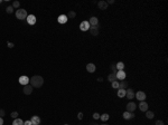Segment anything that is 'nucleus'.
<instances>
[{
    "instance_id": "41",
    "label": "nucleus",
    "mask_w": 168,
    "mask_h": 125,
    "mask_svg": "<svg viewBox=\"0 0 168 125\" xmlns=\"http://www.w3.org/2000/svg\"><path fill=\"white\" fill-rule=\"evenodd\" d=\"M91 125H99V124H96V123H92Z\"/></svg>"
},
{
    "instance_id": "5",
    "label": "nucleus",
    "mask_w": 168,
    "mask_h": 125,
    "mask_svg": "<svg viewBox=\"0 0 168 125\" xmlns=\"http://www.w3.org/2000/svg\"><path fill=\"white\" fill-rule=\"evenodd\" d=\"M127 112H130V113H133L134 110H136V108H137V105H136V103L134 102H129L127 104Z\"/></svg>"
},
{
    "instance_id": "11",
    "label": "nucleus",
    "mask_w": 168,
    "mask_h": 125,
    "mask_svg": "<svg viewBox=\"0 0 168 125\" xmlns=\"http://www.w3.org/2000/svg\"><path fill=\"white\" fill-rule=\"evenodd\" d=\"M108 5L107 1H104V0H101V1H99L98 2V7L99 9H101V10H105V9H108Z\"/></svg>"
},
{
    "instance_id": "24",
    "label": "nucleus",
    "mask_w": 168,
    "mask_h": 125,
    "mask_svg": "<svg viewBox=\"0 0 168 125\" xmlns=\"http://www.w3.org/2000/svg\"><path fill=\"white\" fill-rule=\"evenodd\" d=\"M109 117H110V116H109V114H107V113L100 115V119H101L102 122H107L108 119H109Z\"/></svg>"
},
{
    "instance_id": "20",
    "label": "nucleus",
    "mask_w": 168,
    "mask_h": 125,
    "mask_svg": "<svg viewBox=\"0 0 168 125\" xmlns=\"http://www.w3.org/2000/svg\"><path fill=\"white\" fill-rule=\"evenodd\" d=\"M108 81H110V83H113V81H117V75H116V73H111L110 75L108 76Z\"/></svg>"
},
{
    "instance_id": "18",
    "label": "nucleus",
    "mask_w": 168,
    "mask_h": 125,
    "mask_svg": "<svg viewBox=\"0 0 168 125\" xmlns=\"http://www.w3.org/2000/svg\"><path fill=\"white\" fill-rule=\"evenodd\" d=\"M89 23H90V26H98L99 25V19L96 17H91Z\"/></svg>"
},
{
    "instance_id": "42",
    "label": "nucleus",
    "mask_w": 168,
    "mask_h": 125,
    "mask_svg": "<svg viewBox=\"0 0 168 125\" xmlns=\"http://www.w3.org/2000/svg\"><path fill=\"white\" fill-rule=\"evenodd\" d=\"M1 2H2V0H0V3H1Z\"/></svg>"
},
{
    "instance_id": "43",
    "label": "nucleus",
    "mask_w": 168,
    "mask_h": 125,
    "mask_svg": "<svg viewBox=\"0 0 168 125\" xmlns=\"http://www.w3.org/2000/svg\"><path fill=\"white\" fill-rule=\"evenodd\" d=\"M101 125H107V124H101Z\"/></svg>"
},
{
    "instance_id": "7",
    "label": "nucleus",
    "mask_w": 168,
    "mask_h": 125,
    "mask_svg": "<svg viewBox=\"0 0 168 125\" xmlns=\"http://www.w3.org/2000/svg\"><path fill=\"white\" fill-rule=\"evenodd\" d=\"M116 75H117V79H119V81H125L127 74H126L125 70H118L116 73Z\"/></svg>"
},
{
    "instance_id": "3",
    "label": "nucleus",
    "mask_w": 168,
    "mask_h": 125,
    "mask_svg": "<svg viewBox=\"0 0 168 125\" xmlns=\"http://www.w3.org/2000/svg\"><path fill=\"white\" fill-rule=\"evenodd\" d=\"M19 84H21L23 86H25V85H28L29 84V81H30V78H28V76H26V75H23V76H20L19 77Z\"/></svg>"
},
{
    "instance_id": "1",
    "label": "nucleus",
    "mask_w": 168,
    "mask_h": 125,
    "mask_svg": "<svg viewBox=\"0 0 168 125\" xmlns=\"http://www.w3.org/2000/svg\"><path fill=\"white\" fill-rule=\"evenodd\" d=\"M30 85H32L33 87H36V88H41L42 86L44 85V78L42 76L39 75H36V76H33L30 81H29Z\"/></svg>"
},
{
    "instance_id": "19",
    "label": "nucleus",
    "mask_w": 168,
    "mask_h": 125,
    "mask_svg": "<svg viewBox=\"0 0 168 125\" xmlns=\"http://www.w3.org/2000/svg\"><path fill=\"white\" fill-rule=\"evenodd\" d=\"M128 88V81H121L119 83V89H127Z\"/></svg>"
},
{
    "instance_id": "22",
    "label": "nucleus",
    "mask_w": 168,
    "mask_h": 125,
    "mask_svg": "<svg viewBox=\"0 0 168 125\" xmlns=\"http://www.w3.org/2000/svg\"><path fill=\"white\" fill-rule=\"evenodd\" d=\"M116 67H117V70H123L125 64L122 61H119V63H116Z\"/></svg>"
},
{
    "instance_id": "37",
    "label": "nucleus",
    "mask_w": 168,
    "mask_h": 125,
    "mask_svg": "<svg viewBox=\"0 0 168 125\" xmlns=\"http://www.w3.org/2000/svg\"><path fill=\"white\" fill-rule=\"evenodd\" d=\"M7 46H8L9 48H12V47H14V44H12V43H9V41H8V43H7Z\"/></svg>"
},
{
    "instance_id": "31",
    "label": "nucleus",
    "mask_w": 168,
    "mask_h": 125,
    "mask_svg": "<svg viewBox=\"0 0 168 125\" xmlns=\"http://www.w3.org/2000/svg\"><path fill=\"white\" fill-rule=\"evenodd\" d=\"M93 118H94V119H99V118H100V114H99V113H94V114H93Z\"/></svg>"
},
{
    "instance_id": "30",
    "label": "nucleus",
    "mask_w": 168,
    "mask_h": 125,
    "mask_svg": "<svg viewBox=\"0 0 168 125\" xmlns=\"http://www.w3.org/2000/svg\"><path fill=\"white\" fill-rule=\"evenodd\" d=\"M10 116L12 117V118H18V116H19V114H18V112H16V110H15V112H12L11 114H10Z\"/></svg>"
},
{
    "instance_id": "39",
    "label": "nucleus",
    "mask_w": 168,
    "mask_h": 125,
    "mask_svg": "<svg viewBox=\"0 0 168 125\" xmlns=\"http://www.w3.org/2000/svg\"><path fill=\"white\" fill-rule=\"evenodd\" d=\"M0 125H3V118L0 117Z\"/></svg>"
},
{
    "instance_id": "36",
    "label": "nucleus",
    "mask_w": 168,
    "mask_h": 125,
    "mask_svg": "<svg viewBox=\"0 0 168 125\" xmlns=\"http://www.w3.org/2000/svg\"><path fill=\"white\" fill-rule=\"evenodd\" d=\"M156 125H165V124H164L162 121H160V119H159V121H156Z\"/></svg>"
},
{
    "instance_id": "17",
    "label": "nucleus",
    "mask_w": 168,
    "mask_h": 125,
    "mask_svg": "<svg viewBox=\"0 0 168 125\" xmlns=\"http://www.w3.org/2000/svg\"><path fill=\"white\" fill-rule=\"evenodd\" d=\"M139 110H141V112H147V110H148V104L145 102V101L140 102V104H139Z\"/></svg>"
},
{
    "instance_id": "8",
    "label": "nucleus",
    "mask_w": 168,
    "mask_h": 125,
    "mask_svg": "<svg viewBox=\"0 0 168 125\" xmlns=\"http://www.w3.org/2000/svg\"><path fill=\"white\" fill-rule=\"evenodd\" d=\"M134 96H136V98L138 99V101H140V102H142V101H145L146 99V93L145 92H141V90L137 92Z\"/></svg>"
},
{
    "instance_id": "40",
    "label": "nucleus",
    "mask_w": 168,
    "mask_h": 125,
    "mask_svg": "<svg viewBox=\"0 0 168 125\" xmlns=\"http://www.w3.org/2000/svg\"><path fill=\"white\" fill-rule=\"evenodd\" d=\"M98 81H100V83H101V81H103V77H99V78H98Z\"/></svg>"
},
{
    "instance_id": "15",
    "label": "nucleus",
    "mask_w": 168,
    "mask_h": 125,
    "mask_svg": "<svg viewBox=\"0 0 168 125\" xmlns=\"http://www.w3.org/2000/svg\"><path fill=\"white\" fill-rule=\"evenodd\" d=\"M122 116H123V118L125 119H131V118H134V113H130V112H127L126 110L125 113L122 114Z\"/></svg>"
},
{
    "instance_id": "21",
    "label": "nucleus",
    "mask_w": 168,
    "mask_h": 125,
    "mask_svg": "<svg viewBox=\"0 0 168 125\" xmlns=\"http://www.w3.org/2000/svg\"><path fill=\"white\" fill-rule=\"evenodd\" d=\"M12 125H24V121L21 118H15L14 122H12Z\"/></svg>"
},
{
    "instance_id": "23",
    "label": "nucleus",
    "mask_w": 168,
    "mask_h": 125,
    "mask_svg": "<svg viewBox=\"0 0 168 125\" xmlns=\"http://www.w3.org/2000/svg\"><path fill=\"white\" fill-rule=\"evenodd\" d=\"M145 113H146V116H147V118H149V119H152L155 117L154 112H151V110H147V112H145Z\"/></svg>"
},
{
    "instance_id": "44",
    "label": "nucleus",
    "mask_w": 168,
    "mask_h": 125,
    "mask_svg": "<svg viewBox=\"0 0 168 125\" xmlns=\"http://www.w3.org/2000/svg\"><path fill=\"white\" fill-rule=\"evenodd\" d=\"M65 125H68V124H65Z\"/></svg>"
},
{
    "instance_id": "35",
    "label": "nucleus",
    "mask_w": 168,
    "mask_h": 125,
    "mask_svg": "<svg viewBox=\"0 0 168 125\" xmlns=\"http://www.w3.org/2000/svg\"><path fill=\"white\" fill-rule=\"evenodd\" d=\"M77 118L78 119H82V118H83V113H81V112H80V113L77 114Z\"/></svg>"
},
{
    "instance_id": "25",
    "label": "nucleus",
    "mask_w": 168,
    "mask_h": 125,
    "mask_svg": "<svg viewBox=\"0 0 168 125\" xmlns=\"http://www.w3.org/2000/svg\"><path fill=\"white\" fill-rule=\"evenodd\" d=\"M117 95L119 96L120 98H122V97H126V90L125 89H118V93H117Z\"/></svg>"
},
{
    "instance_id": "12",
    "label": "nucleus",
    "mask_w": 168,
    "mask_h": 125,
    "mask_svg": "<svg viewBox=\"0 0 168 125\" xmlns=\"http://www.w3.org/2000/svg\"><path fill=\"white\" fill-rule=\"evenodd\" d=\"M96 69V66L93 63H89V64L86 65V70L89 72V73H94Z\"/></svg>"
},
{
    "instance_id": "29",
    "label": "nucleus",
    "mask_w": 168,
    "mask_h": 125,
    "mask_svg": "<svg viewBox=\"0 0 168 125\" xmlns=\"http://www.w3.org/2000/svg\"><path fill=\"white\" fill-rule=\"evenodd\" d=\"M6 12L7 14H12L14 12V8H12V6H9L6 8Z\"/></svg>"
},
{
    "instance_id": "34",
    "label": "nucleus",
    "mask_w": 168,
    "mask_h": 125,
    "mask_svg": "<svg viewBox=\"0 0 168 125\" xmlns=\"http://www.w3.org/2000/svg\"><path fill=\"white\" fill-rule=\"evenodd\" d=\"M24 125H33L32 124V121H30V119H27V121H25V122H24Z\"/></svg>"
},
{
    "instance_id": "26",
    "label": "nucleus",
    "mask_w": 168,
    "mask_h": 125,
    "mask_svg": "<svg viewBox=\"0 0 168 125\" xmlns=\"http://www.w3.org/2000/svg\"><path fill=\"white\" fill-rule=\"evenodd\" d=\"M111 85H112V88H114V89H119V81H113V83H111Z\"/></svg>"
},
{
    "instance_id": "4",
    "label": "nucleus",
    "mask_w": 168,
    "mask_h": 125,
    "mask_svg": "<svg viewBox=\"0 0 168 125\" xmlns=\"http://www.w3.org/2000/svg\"><path fill=\"white\" fill-rule=\"evenodd\" d=\"M80 29H81L82 31H87V30L90 29V23H89V21H86V20L82 21V22L80 23Z\"/></svg>"
},
{
    "instance_id": "38",
    "label": "nucleus",
    "mask_w": 168,
    "mask_h": 125,
    "mask_svg": "<svg viewBox=\"0 0 168 125\" xmlns=\"http://www.w3.org/2000/svg\"><path fill=\"white\" fill-rule=\"evenodd\" d=\"M107 3L108 5H112V3H114V0H108Z\"/></svg>"
},
{
    "instance_id": "28",
    "label": "nucleus",
    "mask_w": 168,
    "mask_h": 125,
    "mask_svg": "<svg viewBox=\"0 0 168 125\" xmlns=\"http://www.w3.org/2000/svg\"><path fill=\"white\" fill-rule=\"evenodd\" d=\"M19 7H20V2H19V1H14V2H12V8H19Z\"/></svg>"
},
{
    "instance_id": "13",
    "label": "nucleus",
    "mask_w": 168,
    "mask_h": 125,
    "mask_svg": "<svg viewBox=\"0 0 168 125\" xmlns=\"http://www.w3.org/2000/svg\"><path fill=\"white\" fill-rule=\"evenodd\" d=\"M90 32L92 36H98L99 35V27L98 26H90Z\"/></svg>"
},
{
    "instance_id": "32",
    "label": "nucleus",
    "mask_w": 168,
    "mask_h": 125,
    "mask_svg": "<svg viewBox=\"0 0 168 125\" xmlns=\"http://www.w3.org/2000/svg\"><path fill=\"white\" fill-rule=\"evenodd\" d=\"M111 69L113 70V73H117V67H116V64H112V65H111Z\"/></svg>"
},
{
    "instance_id": "14",
    "label": "nucleus",
    "mask_w": 168,
    "mask_h": 125,
    "mask_svg": "<svg viewBox=\"0 0 168 125\" xmlns=\"http://www.w3.org/2000/svg\"><path fill=\"white\" fill-rule=\"evenodd\" d=\"M30 121H32V124L33 125H39V123H41V117L37 116V115H34V116H32V118H30Z\"/></svg>"
},
{
    "instance_id": "2",
    "label": "nucleus",
    "mask_w": 168,
    "mask_h": 125,
    "mask_svg": "<svg viewBox=\"0 0 168 125\" xmlns=\"http://www.w3.org/2000/svg\"><path fill=\"white\" fill-rule=\"evenodd\" d=\"M27 11L25 9H18L17 11H16V17L19 19V20H24V19H26L27 18Z\"/></svg>"
},
{
    "instance_id": "33",
    "label": "nucleus",
    "mask_w": 168,
    "mask_h": 125,
    "mask_svg": "<svg viewBox=\"0 0 168 125\" xmlns=\"http://www.w3.org/2000/svg\"><path fill=\"white\" fill-rule=\"evenodd\" d=\"M5 114H6V112H5V110H2V108H0V117L5 116Z\"/></svg>"
},
{
    "instance_id": "10",
    "label": "nucleus",
    "mask_w": 168,
    "mask_h": 125,
    "mask_svg": "<svg viewBox=\"0 0 168 125\" xmlns=\"http://www.w3.org/2000/svg\"><path fill=\"white\" fill-rule=\"evenodd\" d=\"M26 19H27V23L28 25H35L36 21H37V19H36V17L34 15H28Z\"/></svg>"
},
{
    "instance_id": "16",
    "label": "nucleus",
    "mask_w": 168,
    "mask_h": 125,
    "mask_svg": "<svg viewBox=\"0 0 168 125\" xmlns=\"http://www.w3.org/2000/svg\"><path fill=\"white\" fill-rule=\"evenodd\" d=\"M67 20H68V18H67L66 15H59L57 18V21L59 23H66Z\"/></svg>"
},
{
    "instance_id": "27",
    "label": "nucleus",
    "mask_w": 168,
    "mask_h": 125,
    "mask_svg": "<svg viewBox=\"0 0 168 125\" xmlns=\"http://www.w3.org/2000/svg\"><path fill=\"white\" fill-rule=\"evenodd\" d=\"M66 16H67V18H72L73 19V18L76 17V12L75 11H70L68 12V15H66Z\"/></svg>"
},
{
    "instance_id": "9",
    "label": "nucleus",
    "mask_w": 168,
    "mask_h": 125,
    "mask_svg": "<svg viewBox=\"0 0 168 125\" xmlns=\"http://www.w3.org/2000/svg\"><path fill=\"white\" fill-rule=\"evenodd\" d=\"M33 86L32 85H25L24 86V88H23V92H24V94H26V95H30V94L33 93Z\"/></svg>"
},
{
    "instance_id": "6",
    "label": "nucleus",
    "mask_w": 168,
    "mask_h": 125,
    "mask_svg": "<svg viewBox=\"0 0 168 125\" xmlns=\"http://www.w3.org/2000/svg\"><path fill=\"white\" fill-rule=\"evenodd\" d=\"M134 90H133V88H127V90H126V96H127L128 99H133L134 98Z\"/></svg>"
}]
</instances>
